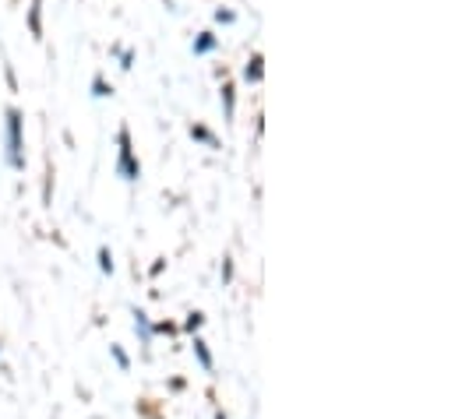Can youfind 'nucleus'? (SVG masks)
I'll return each mask as SVG.
<instances>
[{
    "mask_svg": "<svg viewBox=\"0 0 455 419\" xmlns=\"http://www.w3.org/2000/svg\"><path fill=\"white\" fill-rule=\"evenodd\" d=\"M7 159L14 170L25 166V159H21V113L18 109H7Z\"/></svg>",
    "mask_w": 455,
    "mask_h": 419,
    "instance_id": "obj_1",
    "label": "nucleus"
},
{
    "mask_svg": "<svg viewBox=\"0 0 455 419\" xmlns=\"http://www.w3.org/2000/svg\"><path fill=\"white\" fill-rule=\"evenodd\" d=\"M120 173L127 177V180H138V162H134V155H131V134L127 130H120Z\"/></svg>",
    "mask_w": 455,
    "mask_h": 419,
    "instance_id": "obj_2",
    "label": "nucleus"
},
{
    "mask_svg": "<svg viewBox=\"0 0 455 419\" xmlns=\"http://www.w3.org/2000/svg\"><path fill=\"white\" fill-rule=\"evenodd\" d=\"M39 7H43L39 0H32V7H28V25H32V36H36V39L43 36V18H39Z\"/></svg>",
    "mask_w": 455,
    "mask_h": 419,
    "instance_id": "obj_3",
    "label": "nucleus"
},
{
    "mask_svg": "<svg viewBox=\"0 0 455 419\" xmlns=\"http://www.w3.org/2000/svg\"><path fill=\"white\" fill-rule=\"evenodd\" d=\"M243 78H247V82H261V53H254V57L247 60V67H243Z\"/></svg>",
    "mask_w": 455,
    "mask_h": 419,
    "instance_id": "obj_4",
    "label": "nucleus"
},
{
    "mask_svg": "<svg viewBox=\"0 0 455 419\" xmlns=\"http://www.w3.org/2000/svg\"><path fill=\"white\" fill-rule=\"evenodd\" d=\"M212 46H216V36L212 32H202V39L195 43V53H209Z\"/></svg>",
    "mask_w": 455,
    "mask_h": 419,
    "instance_id": "obj_5",
    "label": "nucleus"
},
{
    "mask_svg": "<svg viewBox=\"0 0 455 419\" xmlns=\"http://www.w3.org/2000/svg\"><path fill=\"white\" fill-rule=\"evenodd\" d=\"M223 103H227V116H233V85H223Z\"/></svg>",
    "mask_w": 455,
    "mask_h": 419,
    "instance_id": "obj_6",
    "label": "nucleus"
},
{
    "mask_svg": "<svg viewBox=\"0 0 455 419\" xmlns=\"http://www.w3.org/2000/svg\"><path fill=\"white\" fill-rule=\"evenodd\" d=\"M191 134H195V138H202V141H212V134H209V130H205V127H195V130H191Z\"/></svg>",
    "mask_w": 455,
    "mask_h": 419,
    "instance_id": "obj_7",
    "label": "nucleus"
},
{
    "mask_svg": "<svg viewBox=\"0 0 455 419\" xmlns=\"http://www.w3.org/2000/svg\"><path fill=\"white\" fill-rule=\"evenodd\" d=\"M100 261H103V272H110V268H114V261H110V254H107V250H100Z\"/></svg>",
    "mask_w": 455,
    "mask_h": 419,
    "instance_id": "obj_8",
    "label": "nucleus"
},
{
    "mask_svg": "<svg viewBox=\"0 0 455 419\" xmlns=\"http://www.w3.org/2000/svg\"><path fill=\"white\" fill-rule=\"evenodd\" d=\"M96 96H110V89L103 85V78H96Z\"/></svg>",
    "mask_w": 455,
    "mask_h": 419,
    "instance_id": "obj_9",
    "label": "nucleus"
}]
</instances>
